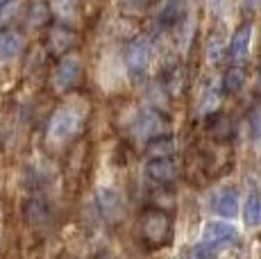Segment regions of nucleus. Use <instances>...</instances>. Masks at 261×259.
<instances>
[{"label":"nucleus","instance_id":"nucleus-1","mask_svg":"<svg viewBox=\"0 0 261 259\" xmlns=\"http://www.w3.org/2000/svg\"><path fill=\"white\" fill-rule=\"evenodd\" d=\"M84 123H87V105L82 100H68L59 105L48 123V143L55 148L71 143L84 127Z\"/></svg>","mask_w":261,"mask_h":259},{"label":"nucleus","instance_id":"nucleus-2","mask_svg":"<svg viewBox=\"0 0 261 259\" xmlns=\"http://www.w3.org/2000/svg\"><path fill=\"white\" fill-rule=\"evenodd\" d=\"M139 232H141V241L148 248H162L173 234V216L162 207L143 209L139 218Z\"/></svg>","mask_w":261,"mask_h":259},{"label":"nucleus","instance_id":"nucleus-3","mask_svg":"<svg viewBox=\"0 0 261 259\" xmlns=\"http://www.w3.org/2000/svg\"><path fill=\"white\" fill-rule=\"evenodd\" d=\"M84 75V64L80 59V55H62V59L57 62L53 73V87L57 89L59 93H68L82 82Z\"/></svg>","mask_w":261,"mask_h":259},{"label":"nucleus","instance_id":"nucleus-4","mask_svg":"<svg viewBox=\"0 0 261 259\" xmlns=\"http://www.w3.org/2000/svg\"><path fill=\"white\" fill-rule=\"evenodd\" d=\"M150 57H152V48L145 39H132L125 46V64L132 77H143L150 66Z\"/></svg>","mask_w":261,"mask_h":259},{"label":"nucleus","instance_id":"nucleus-5","mask_svg":"<svg viewBox=\"0 0 261 259\" xmlns=\"http://www.w3.org/2000/svg\"><path fill=\"white\" fill-rule=\"evenodd\" d=\"M134 132H137L139 139H154V137H159V134L168 132V121L164 118L162 112H157V109H143V112L137 116Z\"/></svg>","mask_w":261,"mask_h":259},{"label":"nucleus","instance_id":"nucleus-6","mask_svg":"<svg viewBox=\"0 0 261 259\" xmlns=\"http://www.w3.org/2000/svg\"><path fill=\"white\" fill-rule=\"evenodd\" d=\"M202 241L214 246L216 250H220L223 246H232V243L239 241V230L229 223H220V221H214V223H207L202 230Z\"/></svg>","mask_w":261,"mask_h":259},{"label":"nucleus","instance_id":"nucleus-7","mask_svg":"<svg viewBox=\"0 0 261 259\" xmlns=\"http://www.w3.org/2000/svg\"><path fill=\"white\" fill-rule=\"evenodd\" d=\"M250 39H252V23L243 21L234 30L232 39H229V46H227V59L232 64L245 62V57H248V53H250Z\"/></svg>","mask_w":261,"mask_h":259},{"label":"nucleus","instance_id":"nucleus-8","mask_svg":"<svg viewBox=\"0 0 261 259\" xmlns=\"http://www.w3.org/2000/svg\"><path fill=\"white\" fill-rule=\"evenodd\" d=\"M145 175L152 184H162L168 187L177 180V164L170 157H152L145 166Z\"/></svg>","mask_w":261,"mask_h":259},{"label":"nucleus","instance_id":"nucleus-9","mask_svg":"<svg viewBox=\"0 0 261 259\" xmlns=\"http://www.w3.org/2000/svg\"><path fill=\"white\" fill-rule=\"evenodd\" d=\"M23 216L32 227H48L53 223V209L43 198H28L23 202Z\"/></svg>","mask_w":261,"mask_h":259},{"label":"nucleus","instance_id":"nucleus-10","mask_svg":"<svg viewBox=\"0 0 261 259\" xmlns=\"http://www.w3.org/2000/svg\"><path fill=\"white\" fill-rule=\"evenodd\" d=\"M77 43V34L71 25H55L50 30V37H48V46H50V53L53 55H66L71 48Z\"/></svg>","mask_w":261,"mask_h":259},{"label":"nucleus","instance_id":"nucleus-11","mask_svg":"<svg viewBox=\"0 0 261 259\" xmlns=\"http://www.w3.org/2000/svg\"><path fill=\"white\" fill-rule=\"evenodd\" d=\"M98 207L107 221H116L123 214V200H120V193L112 187H102L98 189Z\"/></svg>","mask_w":261,"mask_h":259},{"label":"nucleus","instance_id":"nucleus-12","mask_svg":"<svg viewBox=\"0 0 261 259\" xmlns=\"http://www.w3.org/2000/svg\"><path fill=\"white\" fill-rule=\"evenodd\" d=\"M23 53V37L16 30H0V62L16 59Z\"/></svg>","mask_w":261,"mask_h":259},{"label":"nucleus","instance_id":"nucleus-13","mask_svg":"<svg viewBox=\"0 0 261 259\" xmlns=\"http://www.w3.org/2000/svg\"><path fill=\"white\" fill-rule=\"evenodd\" d=\"M184 12H187L184 0H166V3L162 5V9H159L157 21L162 28H173L184 18Z\"/></svg>","mask_w":261,"mask_h":259},{"label":"nucleus","instance_id":"nucleus-14","mask_svg":"<svg viewBox=\"0 0 261 259\" xmlns=\"http://www.w3.org/2000/svg\"><path fill=\"white\" fill-rule=\"evenodd\" d=\"M50 12L64 25H73L80 18V0H50Z\"/></svg>","mask_w":261,"mask_h":259},{"label":"nucleus","instance_id":"nucleus-15","mask_svg":"<svg viewBox=\"0 0 261 259\" xmlns=\"http://www.w3.org/2000/svg\"><path fill=\"white\" fill-rule=\"evenodd\" d=\"M234 132H237V127H234V121L227 114H216L212 118V123H209V134H212V139L218 143H225V141H229V139H234Z\"/></svg>","mask_w":261,"mask_h":259},{"label":"nucleus","instance_id":"nucleus-16","mask_svg":"<svg viewBox=\"0 0 261 259\" xmlns=\"http://www.w3.org/2000/svg\"><path fill=\"white\" fill-rule=\"evenodd\" d=\"M216 212L225 218H234L239 214V191L234 187H225L216 198Z\"/></svg>","mask_w":261,"mask_h":259},{"label":"nucleus","instance_id":"nucleus-17","mask_svg":"<svg viewBox=\"0 0 261 259\" xmlns=\"http://www.w3.org/2000/svg\"><path fill=\"white\" fill-rule=\"evenodd\" d=\"M245 84V71L241 64H234V66H229L227 71H225V77H223V91L227 93V96H234V93H239L241 89H243Z\"/></svg>","mask_w":261,"mask_h":259},{"label":"nucleus","instance_id":"nucleus-18","mask_svg":"<svg viewBox=\"0 0 261 259\" xmlns=\"http://www.w3.org/2000/svg\"><path fill=\"white\" fill-rule=\"evenodd\" d=\"M243 221L248 227L261 225V193H250L243 207Z\"/></svg>","mask_w":261,"mask_h":259},{"label":"nucleus","instance_id":"nucleus-19","mask_svg":"<svg viewBox=\"0 0 261 259\" xmlns=\"http://www.w3.org/2000/svg\"><path fill=\"white\" fill-rule=\"evenodd\" d=\"M50 5L46 3V0H34L32 5H30V12H28V23L34 28L39 25H46L48 18H50Z\"/></svg>","mask_w":261,"mask_h":259},{"label":"nucleus","instance_id":"nucleus-20","mask_svg":"<svg viewBox=\"0 0 261 259\" xmlns=\"http://www.w3.org/2000/svg\"><path fill=\"white\" fill-rule=\"evenodd\" d=\"M173 150H175V141L168 134H159V137L150 139V143H148V152L152 157H168Z\"/></svg>","mask_w":261,"mask_h":259},{"label":"nucleus","instance_id":"nucleus-21","mask_svg":"<svg viewBox=\"0 0 261 259\" xmlns=\"http://www.w3.org/2000/svg\"><path fill=\"white\" fill-rule=\"evenodd\" d=\"M148 7V0H123V9L127 14H141Z\"/></svg>","mask_w":261,"mask_h":259},{"label":"nucleus","instance_id":"nucleus-22","mask_svg":"<svg viewBox=\"0 0 261 259\" xmlns=\"http://www.w3.org/2000/svg\"><path fill=\"white\" fill-rule=\"evenodd\" d=\"M216 248L214 246H209V243H204V241H200L195 248H191V255L193 257H212V255H216Z\"/></svg>","mask_w":261,"mask_h":259},{"label":"nucleus","instance_id":"nucleus-23","mask_svg":"<svg viewBox=\"0 0 261 259\" xmlns=\"http://www.w3.org/2000/svg\"><path fill=\"white\" fill-rule=\"evenodd\" d=\"M16 12V0H0V23Z\"/></svg>","mask_w":261,"mask_h":259},{"label":"nucleus","instance_id":"nucleus-24","mask_svg":"<svg viewBox=\"0 0 261 259\" xmlns=\"http://www.w3.org/2000/svg\"><path fill=\"white\" fill-rule=\"evenodd\" d=\"M250 125H252V137L259 139L261 137V114L259 112H252V116H250Z\"/></svg>","mask_w":261,"mask_h":259},{"label":"nucleus","instance_id":"nucleus-25","mask_svg":"<svg viewBox=\"0 0 261 259\" xmlns=\"http://www.w3.org/2000/svg\"><path fill=\"white\" fill-rule=\"evenodd\" d=\"M257 82H259V91H261V64H259V77H257Z\"/></svg>","mask_w":261,"mask_h":259},{"label":"nucleus","instance_id":"nucleus-26","mask_svg":"<svg viewBox=\"0 0 261 259\" xmlns=\"http://www.w3.org/2000/svg\"><path fill=\"white\" fill-rule=\"evenodd\" d=\"M0 143H3V130H0Z\"/></svg>","mask_w":261,"mask_h":259}]
</instances>
